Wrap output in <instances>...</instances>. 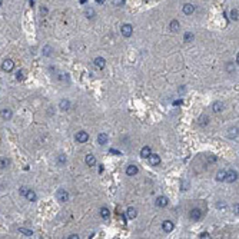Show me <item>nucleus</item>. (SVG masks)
I'll list each match as a JSON object with an SVG mask.
<instances>
[{
  "label": "nucleus",
  "mask_w": 239,
  "mask_h": 239,
  "mask_svg": "<svg viewBox=\"0 0 239 239\" xmlns=\"http://www.w3.org/2000/svg\"><path fill=\"white\" fill-rule=\"evenodd\" d=\"M120 32H122V36H125V37H130L133 34V26L129 25V23H125V25H122V27H120Z\"/></svg>",
  "instance_id": "f257e3e1"
},
{
  "label": "nucleus",
  "mask_w": 239,
  "mask_h": 239,
  "mask_svg": "<svg viewBox=\"0 0 239 239\" xmlns=\"http://www.w3.org/2000/svg\"><path fill=\"white\" fill-rule=\"evenodd\" d=\"M56 198H58V200L60 203H66L67 200H69V193L65 189H59L58 193H56Z\"/></svg>",
  "instance_id": "f03ea898"
},
{
  "label": "nucleus",
  "mask_w": 239,
  "mask_h": 239,
  "mask_svg": "<svg viewBox=\"0 0 239 239\" xmlns=\"http://www.w3.org/2000/svg\"><path fill=\"white\" fill-rule=\"evenodd\" d=\"M74 139H76V142H79V143H85V142H87V139H89V133L85 132V130H80V132H77L74 135Z\"/></svg>",
  "instance_id": "7ed1b4c3"
},
{
  "label": "nucleus",
  "mask_w": 239,
  "mask_h": 239,
  "mask_svg": "<svg viewBox=\"0 0 239 239\" xmlns=\"http://www.w3.org/2000/svg\"><path fill=\"white\" fill-rule=\"evenodd\" d=\"M1 69H3L4 72H12V70L15 69V62H13L12 59H6V60H3V63H1Z\"/></svg>",
  "instance_id": "20e7f679"
},
{
  "label": "nucleus",
  "mask_w": 239,
  "mask_h": 239,
  "mask_svg": "<svg viewBox=\"0 0 239 239\" xmlns=\"http://www.w3.org/2000/svg\"><path fill=\"white\" fill-rule=\"evenodd\" d=\"M236 179H238V172H236V171H233V169H231V171H226L225 181L228 182V183H232V182H235Z\"/></svg>",
  "instance_id": "39448f33"
},
{
  "label": "nucleus",
  "mask_w": 239,
  "mask_h": 239,
  "mask_svg": "<svg viewBox=\"0 0 239 239\" xmlns=\"http://www.w3.org/2000/svg\"><path fill=\"white\" fill-rule=\"evenodd\" d=\"M189 218L192 219V221H199V219L202 218V211H200L199 208H193V209H190Z\"/></svg>",
  "instance_id": "423d86ee"
},
{
  "label": "nucleus",
  "mask_w": 239,
  "mask_h": 239,
  "mask_svg": "<svg viewBox=\"0 0 239 239\" xmlns=\"http://www.w3.org/2000/svg\"><path fill=\"white\" fill-rule=\"evenodd\" d=\"M155 203H156L157 208H166V206L169 205V199L166 198V196H157Z\"/></svg>",
  "instance_id": "0eeeda50"
},
{
  "label": "nucleus",
  "mask_w": 239,
  "mask_h": 239,
  "mask_svg": "<svg viewBox=\"0 0 239 239\" xmlns=\"http://www.w3.org/2000/svg\"><path fill=\"white\" fill-rule=\"evenodd\" d=\"M148 159H149V163L152 166H157L160 163V156L159 155H155V153H150Z\"/></svg>",
  "instance_id": "6e6552de"
},
{
  "label": "nucleus",
  "mask_w": 239,
  "mask_h": 239,
  "mask_svg": "<svg viewBox=\"0 0 239 239\" xmlns=\"http://www.w3.org/2000/svg\"><path fill=\"white\" fill-rule=\"evenodd\" d=\"M93 65H95V67L96 69H103L105 67V65H106V60L103 58H95V60H93Z\"/></svg>",
  "instance_id": "1a4fd4ad"
},
{
  "label": "nucleus",
  "mask_w": 239,
  "mask_h": 239,
  "mask_svg": "<svg viewBox=\"0 0 239 239\" xmlns=\"http://www.w3.org/2000/svg\"><path fill=\"white\" fill-rule=\"evenodd\" d=\"M212 109H213V112H216V113H221L222 110H225V103H222V102H213V105H212Z\"/></svg>",
  "instance_id": "9d476101"
},
{
  "label": "nucleus",
  "mask_w": 239,
  "mask_h": 239,
  "mask_svg": "<svg viewBox=\"0 0 239 239\" xmlns=\"http://www.w3.org/2000/svg\"><path fill=\"white\" fill-rule=\"evenodd\" d=\"M12 115H13V113H12L10 109H1V110H0V117L4 119V120H10V119H12Z\"/></svg>",
  "instance_id": "9b49d317"
},
{
  "label": "nucleus",
  "mask_w": 239,
  "mask_h": 239,
  "mask_svg": "<svg viewBox=\"0 0 239 239\" xmlns=\"http://www.w3.org/2000/svg\"><path fill=\"white\" fill-rule=\"evenodd\" d=\"M138 172H139V169H138V166L136 165H129L126 168V175H128V176H135Z\"/></svg>",
  "instance_id": "f8f14e48"
},
{
  "label": "nucleus",
  "mask_w": 239,
  "mask_h": 239,
  "mask_svg": "<svg viewBox=\"0 0 239 239\" xmlns=\"http://www.w3.org/2000/svg\"><path fill=\"white\" fill-rule=\"evenodd\" d=\"M182 10H183L185 15L189 16V15H192V13L195 12V6H193L192 3H186V4H183V9H182Z\"/></svg>",
  "instance_id": "ddd939ff"
},
{
  "label": "nucleus",
  "mask_w": 239,
  "mask_h": 239,
  "mask_svg": "<svg viewBox=\"0 0 239 239\" xmlns=\"http://www.w3.org/2000/svg\"><path fill=\"white\" fill-rule=\"evenodd\" d=\"M126 215H128V218H129V219H135V218L138 216V209H136V208H133V206H129V208H128V211H126Z\"/></svg>",
  "instance_id": "4468645a"
},
{
  "label": "nucleus",
  "mask_w": 239,
  "mask_h": 239,
  "mask_svg": "<svg viewBox=\"0 0 239 239\" xmlns=\"http://www.w3.org/2000/svg\"><path fill=\"white\" fill-rule=\"evenodd\" d=\"M162 229H163L166 233L172 232L173 231V222L172 221H165V222L162 223Z\"/></svg>",
  "instance_id": "2eb2a0df"
},
{
  "label": "nucleus",
  "mask_w": 239,
  "mask_h": 239,
  "mask_svg": "<svg viewBox=\"0 0 239 239\" xmlns=\"http://www.w3.org/2000/svg\"><path fill=\"white\" fill-rule=\"evenodd\" d=\"M59 107H60V110H63V112L69 110V109H70V102H69V99H62L60 100Z\"/></svg>",
  "instance_id": "dca6fc26"
},
{
  "label": "nucleus",
  "mask_w": 239,
  "mask_h": 239,
  "mask_svg": "<svg viewBox=\"0 0 239 239\" xmlns=\"http://www.w3.org/2000/svg\"><path fill=\"white\" fill-rule=\"evenodd\" d=\"M179 27H181L179 22H178V20H172V22H171V25H169V30L173 32V33H176V32L179 30Z\"/></svg>",
  "instance_id": "f3484780"
},
{
  "label": "nucleus",
  "mask_w": 239,
  "mask_h": 239,
  "mask_svg": "<svg viewBox=\"0 0 239 239\" xmlns=\"http://www.w3.org/2000/svg\"><path fill=\"white\" fill-rule=\"evenodd\" d=\"M107 140H109L107 133H99V136H98V142H99V145H106Z\"/></svg>",
  "instance_id": "a211bd4d"
},
{
  "label": "nucleus",
  "mask_w": 239,
  "mask_h": 239,
  "mask_svg": "<svg viewBox=\"0 0 239 239\" xmlns=\"http://www.w3.org/2000/svg\"><path fill=\"white\" fill-rule=\"evenodd\" d=\"M150 153H152V150H150V148H149V146H145V148L140 149V156L143 157V159H148Z\"/></svg>",
  "instance_id": "6ab92c4d"
},
{
  "label": "nucleus",
  "mask_w": 239,
  "mask_h": 239,
  "mask_svg": "<svg viewBox=\"0 0 239 239\" xmlns=\"http://www.w3.org/2000/svg\"><path fill=\"white\" fill-rule=\"evenodd\" d=\"M85 162H86L87 166H95L96 165V157L93 156V155H87V156L85 157Z\"/></svg>",
  "instance_id": "aec40b11"
},
{
  "label": "nucleus",
  "mask_w": 239,
  "mask_h": 239,
  "mask_svg": "<svg viewBox=\"0 0 239 239\" xmlns=\"http://www.w3.org/2000/svg\"><path fill=\"white\" fill-rule=\"evenodd\" d=\"M25 198L27 199V200H29V202H34V200H36V198H37V196H36V193H34V190L29 189V190H27V193H26V195H25Z\"/></svg>",
  "instance_id": "412c9836"
},
{
  "label": "nucleus",
  "mask_w": 239,
  "mask_h": 239,
  "mask_svg": "<svg viewBox=\"0 0 239 239\" xmlns=\"http://www.w3.org/2000/svg\"><path fill=\"white\" fill-rule=\"evenodd\" d=\"M228 136H229L231 139H238V126L231 128V129H229V132H228Z\"/></svg>",
  "instance_id": "4be33fe9"
},
{
  "label": "nucleus",
  "mask_w": 239,
  "mask_h": 239,
  "mask_svg": "<svg viewBox=\"0 0 239 239\" xmlns=\"http://www.w3.org/2000/svg\"><path fill=\"white\" fill-rule=\"evenodd\" d=\"M99 213H100V216L103 218V219H109L110 218V211L107 209V208H100V211H99Z\"/></svg>",
  "instance_id": "5701e85b"
},
{
  "label": "nucleus",
  "mask_w": 239,
  "mask_h": 239,
  "mask_svg": "<svg viewBox=\"0 0 239 239\" xmlns=\"http://www.w3.org/2000/svg\"><path fill=\"white\" fill-rule=\"evenodd\" d=\"M42 53H43L44 56H52V53H53V47L49 46V44H46V46L43 47V50H42Z\"/></svg>",
  "instance_id": "b1692460"
},
{
  "label": "nucleus",
  "mask_w": 239,
  "mask_h": 239,
  "mask_svg": "<svg viewBox=\"0 0 239 239\" xmlns=\"http://www.w3.org/2000/svg\"><path fill=\"white\" fill-rule=\"evenodd\" d=\"M225 176H226V171H219V172L216 173V181L223 182L225 181Z\"/></svg>",
  "instance_id": "393cba45"
},
{
  "label": "nucleus",
  "mask_w": 239,
  "mask_h": 239,
  "mask_svg": "<svg viewBox=\"0 0 239 239\" xmlns=\"http://www.w3.org/2000/svg\"><path fill=\"white\" fill-rule=\"evenodd\" d=\"M85 16L87 17V19H93V17H95V10L92 7H87L85 10Z\"/></svg>",
  "instance_id": "a878e982"
},
{
  "label": "nucleus",
  "mask_w": 239,
  "mask_h": 239,
  "mask_svg": "<svg viewBox=\"0 0 239 239\" xmlns=\"http://www.w3.org/2000/svg\"><path fill=\"white\" fill-rule=\"evenodd\" d=\"M19 232L23 233L26 236H33V231L32 229H26V228H19Z\"/></svg>",
  "instance_id": "bb28decb"
},
{
  "label": "nucleus",
  "mask_w": 239,
  "mask_h": 239,
  "mask_svg": "<svg viewBox=\"0 0 239 239\" xmlns=\"http://www.w3.org/2000/svg\"><path fill=\"white\" fill-rule=\"evenodd\" d=\"M9 159H6V157H0V169H6L9 166Z\"/></svg>",
  "instance_id": "cd10ccee"
},
{
  "label": "nucleus",
  "mask_w": 239,
  "mask_h": 239,
  "mask_svg": "<svg viewBox=\"0 0 239 239\" xmlns=\"http://www.w3.org/2000/svg\"><path fill=\"white\" fill-rule=\"evenodd\" d=\"M238 17H239L238 9H233V10L231 12V20H233V22H238Z\"/></svg>",
  "instance_id": "c85d7f7f"
},
{
  "label": "nucleus",
  "mask_w": 239,
  "mask_h": 239,
  "mask_svg": "<svg viewBox=\"0 0 239 239\" xmlns=\"http://www.w3.org/2000/svg\"><path fill=\"white\" fill-rule=\"evenodd\" d=\"M208 122H209V117L206 115H202L200 117H199V125L200 126H205V125H208Z\"/></svg>",
  "instance_id": "c756f323"
},
{
  "label": "nucleus",
  "mask_w": 239,
  "mask_h": 239,
  "mask_svg": "<svg viewBox=\"0 0 239 239\" xmlns=\"http://www.w3.org/2000/svg\"><path fill=\"white\" fill-rule=\"evenodd\" d=\"M190 40H193V33H190V32H186L185 33V36H183V42H190Z\"/></svg>",
  "instance_id": "7c9ffc66"
},
{
  "label": "nucleus",
  "mask_w": 239,
  "mask_h": 239,
  "mask_svg": "<svg viewBox=\"0 0 239 239\" xmlns=\"http://www.w3.org/2000/svg\"><path fill=\"white\" fill-rule=\"evenodd\" d=\"M16 79L17 80H23V79H25V72H23V70H19L16 73Z\"/></svg>",
  "instance_id": "2f4dec72"
},
{
  "label": "nucleus",
  "mask_w": 239,
  "mask_h": 239,
  "mask_svg": "<svg viewBox=\"0 0 239 239\" xmlns=\"http://www.w3.org/2000/svg\"><path fill=\"white\" fill-rule=\"evenodd\" d=\"M113 4H115L116 7H120V6L125 4V0H113Z\"/></svg>",
  "instance_id": "473e14b6"
},
{
  "label": "nucleus",
  "mask_w": 239,
  "mask_h": 239,
  "mask_svg": "<svg viewBox=\"0 0 239 239\" xmlns=\"http://www.w3.org/2000/svg\"><path fill=\"white\" fill-rule=\"evenodd\" d=\"M59 163H60V165L66 163V156H65V155H59Z\"/></svg>",
  "instance_id": "72a5a7b5"
},
{
  "label": "nucleus",
  "mask_w": 239,
  "mask_h": 239,
  "mask_svg": "<svg viewBox=\"0 0 239 239\" xmlns=\"http://www.w3.org/2000/svg\"><path fill=\"white\" fill-rule=\"evenodd\" d=\"M27 190H29V188H26V186H22V188H20V190H19V193L25 196L26 193H27Z\"/></svg>",
  "instance_id": "f704fd0d"
},
{
  "label": "nucleus",
  "mask_w": 239,
  "mask_h": 239,
  "mask_svg": "<svg viewBox=\"0 0 239 239\" xmlns=\"http://www.w3.org/2000/svg\"><path fill=\"white\" fill-rule=\"evenodd\" d=\"M216 206H218V208H219V209H225V208H226V203H225V202H222V200H221V202H219V203H218V205H216Z\"/></svg>",
  "instance_id": "c9c22d12"
},
{
  "label": "nucleus",
  "mask_w": 239,
  "mask_h": 239,
  "mask_svg": "<svg viewBox=\"0 0 239 239\" xmlns=\"http://www.w3.org/2000/svg\"><path fill=\"white\" fill-rule=\"evenodd\" d=\"M40 15H42V16H46V15H47V9H46V7H40Z\"/></svg>",
  "instance_id": "e433bc0d"
},
{
  "label": "nucleus",
  "mask_w": 239,
  "mask_h": 239,
  "mask_svg": "<svg viewBox=\"0 0 239 239\" xmlns=\"http://www.w3.org/2000/svg\"><path fill=\"white\" fill-rule=\"evenodd\" d=\"M226 69H228V72H232V70L235 69V66H233V63H228V67H226Z\"/></svg>",
  "instance_id": "4c0bfd02"
},
{
  "label": "nucleus",
  "mask_w": 239,
  "mask_h": 239,
  "mask_svg": "<svg viewBox=\"0 0 239 239\" xmlns=\"http://www.w3.org/2000/svg\"><path fill=\"white\" fill-rule=\"evenodd\" d=\"M200 238H209V233L208 232H203V233H200Z\"/></svg>",
  "instance_id": "58836bf2"
},
{
  "label": "nucleus",
  "mask_w": 239,
  "mask_h": 239,
  "mask_svg": "<svg viewBox=\"0 0 239 239\" xmlns=\"http://www.w3.org/2000/svg\"><path fill=\"white\" fill-rule=\"evenodd\" d=\"M67 238H69V239H77V238H79V235H74V233H73V235H69Z\"/></svg>",
  "instance_id": "ea45409f"
},
{
  "label": "nucleus",
  "mask_w": 239,
  "mask_h": 239,
  "mask_svg": "<svg viewBox=\"0 0 239 239\" xmlns=\"http://www.w3.org/2000/svg\"><path fill=\"white\" fill-rule=\"evenodd\" d=\"M96 1H98V3H103L105 0H96Z\"/></svg>",
  "instance_id": "a19ab883"
},
{
  "label": "nucleus",
  "mask_w": 239,
  "mask_h": 239,
  "mask_svg": "<svg viewBox=\"0 0 239 239\" xmlns=\"http://www.w3.org/2000/svg\"><path fill=\"white\" fill-rule=\"evenodd\" d=\"M0 7H1V0H0Z\"/></svg>",
  "instance_id": "79ce46f5"
}]
</instances>
